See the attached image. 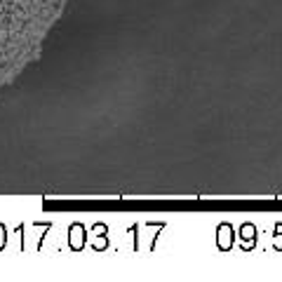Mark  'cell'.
Returning <instances> with one entry per match:
<instances>
[{"label":"cell","mask_w":282,"mask_h":282,"mask_svg":"<svg viewBox=\"0 0 282 282\" xmlns=\"http://www.w3.org/2000/svg\"><path fill=\"white\" fill-rule=\"evenodd\" d=\"M68 0H0V89L40 56Z\"/></svg>","instance_id":"cell-1"}]
</instances>
